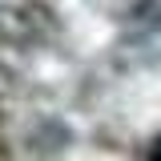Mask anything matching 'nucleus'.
I'll list each match as a JSON object with an SVG mask.
<instances>
[{
	"label": "nucleus",
	"instance_id": "f257e3e1",
	"mask_svg": "<svg viewBox=\"0 0 161 161\" xmlns=\"http://www.w3.org/2000/svg\"><path fill=\"white\" fill-rule=\"evenodd\" d=\"M153 161H161V141H157V149H153Z\"/></svg>",
	"mask_w": 161,
	"mask_h": 161
}]
</instances>
